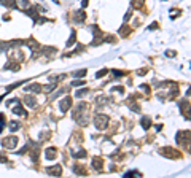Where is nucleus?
I'll list each match as a JSON object with an SVG mask.
<instances>
[{
	"label": "nucleus",
	"mask_w": 191,
	"mask_h": 178,
	"mask_svg": "<svg viewBox=\"0 0 191 178\" xmlns=\"http://www.w3.org/2000/svg\"><path fill=\"white\" fill-rule=\"evenodd\" d=\"M96 123H97V127H99V129H104L105 124H107V116H104V115L97 116V118H96Z\"/></svg>",
	"instance_id": "1"
},
{
	"label": "nucleus",
	"mask_w": 191,
	"mask_h": 178,
	"mask_svg": "<svg viewBox=\"0 0 191 178\" xmlns=\"http://www.w3.org/2000/svg\"><path fill=\"white\" fill-rule=\"evenodd\" d=\"M8 138H10V140H5V141H3V145H5L6 148H13V146L16 145V141H18V140H16V137H8Z\"/></svg>",
	"instance_id": "2"
},
{
	"label": "nucleus",
	"mask_w": 191,
	"mask_h": 178,
	"mask_svg": "<svg viewBox=\"0 0 191 178\" xmlns=\"http://www.w3.org/2000/svg\"><path fill=\"white\" fill-rule=\"evenodd\" d=\"M56 156V153H54V149H48V153H46V158L48 159H53Z\"/></svg>",
	"instance_id": "3"
},
{
	"label": "nucleus",
	"mask_w": 191,
	"mask_h": 178,
	"mask_svg": "<svg viewBox=\"0 0 191 178\" xmlns=\"http://www.w3.org/2000/svg\"><path fill=\"white\" fill-rule=\"evenodd\" d=\"M142 124H143V127H147V129H148V127H150V119L143 118V119H142Z\"/></svg>",
	"instance_id": "4"
},
{
	"label": "nucleus",
	"mask_w": 191,
	"mask_h": 178,
	"mask_svg": "<svg viewBox=\"0 0 191 178\" xmlns=\"http://www.w3.org/2000/svg\"><path fill=\"white\" fill-rule=\"evenodd\" d=\"M84 73H86V70H81V72H76V73H75V76H83Z\"/></svg>",
	"instance_id": "5"
}]
</instances>
